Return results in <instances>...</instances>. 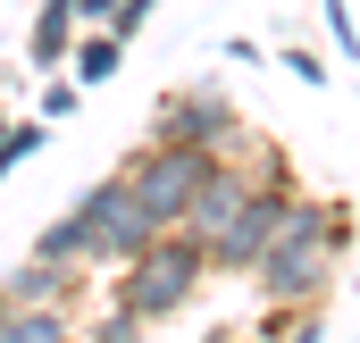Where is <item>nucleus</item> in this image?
Wrapping results in <instances>:
<instances>
[{
  "instance_id": "obj_1",
  "label": "nucleus",
  "mask_w": 360,
  "mask_h": 343,
  "mask_svg": "<svg viewBox=\"0 0 360 343\" xmlns=\"http://www.w3.org/2000/svg\"><path fill=\"white\" fill-rule=\"evenodd\" d=\"M201 276H210V259H201V243L184 235V226H168V235H151L143 252L117 268V310L126 318H143V327H160V318H176L184 302L201 293Z\"/></svg>"
},
{
  "instance_id": "obj_2",
  "label": "nucleus",
  "mask_w": 360,
  "mask_h": 343,
  "mask_svg": "<svg viewBox=\"0 0 360 343\" xmlns=\"http://www.w3.org/2000/svg\"><path fill=\"white\" fill-rule=\"evenodd\" d=\"M344 243H352V226H335V235H276V243H260V259H252L243 276L260 285V302H269V310H293V302H327Z\"/></svg>"
},
{
  "instance_id": "obj_3",
  "label": "nucleus",
  "mask_w": 360,
  "mask_h": 343,
  "mask_svg": "<svg viewBox=\"0 0 360 343\" xmlns=\"http://www.w3.org/2000/svg\"><path fill=\"white\" fill-rule=\"evenodd\" d=\"M210 160H218V151H201V143H168V134H160V143H143V151H134V160H126L117 176H126V193L143 201V218L168 235V226L184 218V201L201 193Z\"/></svg>"
},
{
  "instance_id": "obj_4",
  "label": "nucleus",
  "mask_w": 360,
  "mask_h": 343,
  "mask_svg": "<svg viewBox=\"0 0 360 343\" xmlns=\"http://www.w3.org/2000/svg\"><path fill=\"white\" fill-rule=\"evenodd\" d=\"M76 226H84V268H126V259L160 235V226L143 218V201L126 193V176H109V184L76 193Z\"/></svg>"
},
{
  "instance_id": "obj_5",
  "label": "nucleus",
  "mask_w": 360,
  "mask_h": 343,
  "mask_svg": "<svg viewBox=\"0 0 360 343\" xmlns=\"http://www.w3.org/2000/svg\"><path fill=\"white\" fill-rule=\"evenodd\" d=\"M160 134L168 143H201V151H226L235 134H243V117H235V101L218 84H184L160 101Z\"/></svg>"
},
{
  "instance_id": "obj_6",
  "label": "nucleus",
  "mask_w": 360,
  "mask_h": 343,
  "mask_svg": "<svg viewBox=\"0 0 360 343\" xmlns=\"http://www.w3.org/2000/svg\"><path fill=\"white\" fill-rule=\"evenodd\" d=\"M285 193H293V184H260V176H252L243 209H235V218H226V226L201 243V259H210L218 276H243V268L260 259V243H269V218H276V201H285Z\"/></svg>"
},
{
  "instance_id": "obj_7",
  "label": "nucleus",
  "mask_w": 360,
  "mask_h": 343,
  "mask_svg": "<svg viewBox=\"0 0 360 343\" xmlns=\"http://www.w3.org/2000/svg\"><path fill=\"white\" fill-rule=\"evenodd\" d=\"M76 34H84L76 0H42V8H34V34H25V59H34L42 76H59V67H68V51H76Z\"/></svg>"
},
{
  "instance_id": "obj_8",
  "label": "nucleus",
  "mask_w": 360,
  "mask_h": 343,
  "mask_svg": "<svg viewBox=\"0 0 360 343\" xmlns=\"http://www.w3.org/2000/svg\"><path fill=\"white\" fill-rule=\"evenodd\" d=\"M0 343H76V327L51 302H0Z\"/></svg>"
},
{
  "instance_id": "obj_9",
  "label": "nucleus",
  "mask_w": 360,
  "mask_h": 343,
  "mask_svg": "<svg viewBox=\"0 0 360 343\" xmlns=\"http://www.w3.org/2000/svg\"><path fill=\"white\" fill-rule=\"evenodd\" d=\"M68 293H76V268H59V259H25L0 285V302H51V310H68Z\"/></svg>"
},
{
  "instance_id": "obj_10",
  "label": "nucleus",
  "mask_w": 360,
  "mask_h": 343,
  "mask_svg": "<svg viewBox=\"0 0 360 343\" xmlns=\"http://www.w3.org/2000/svg\"><path fill=\"white\" fill-rule=\"evenodd\" d=\"M117 67H126V42H117L109 25H92V34H76V51H68V76H76V84H109Z\"/></svg>"
},
{
  "instance_id": "obj_11",
  "label": "nucleus",
  "mask_w": 360,
  "mask_h": 343,
  "mask_svg": "<svg viewBox=\"0 0 360 343\" xmlns=\"http://www.w3.org/2000/svg\"><path fill=\"white\" fill-rule=\"evenodd\" d=\"M34 259H59V268H84V226H76V209H59L51 226H42V243Z\"/></svg>"
},
{
  "instance_id": "obj_12",
  "label": "nucleus",
  "mask_w": 360,
  "mask_h": 343,
  "mask_svg": "<svg viewBox=\"0 0 360 343\" xmlns=\"http://www.w3.org/2000/svg\"><path fill=\"white\" fill-rule=\"evenodd\" d=\"M260 343H327V318H319V302H293V310H276Z\"/></svg>"
},
{
  "instance_id": "obj_13",
  "label": "nucleus",
  "mask_w": 360,
  "mask_h": 343,
  "mask_svg": "<svg viewBox=\"0 0 360 343\" xmlns=\"http://www.w3.org/2000/svg\"><path fill=\"white\" fill-rule=\"evenodd\" d=\"M42 126H51V117H25V126H0V184H8V168H25V160L42 151Z\"/></svg>"
},
{
  "instance_id": "obj_14",
  "label": "nucleus",
  "mask_w": 360,
  "mask_h": 343,
  "mask_svg": "<svg viewBox=\"0 0 360 343\" xmlns=\"http://www.w3.org/2000/svg\"><path fill=\"white\" fill-rule=\"evenodd\" d=\"M319 8H327V34H335V51H344V59H360V25H352V8H344V0H319Z\"/></svg>"
},
{
  "instance_id": "obj_15",
  "label": "nucleus",
  "mask_w": 360,
  "mask_h": 343,
  "mask_svg": "<svg viewBox=\"0 0 360 343\" xmlns=\"http://www.w3.org/2000/svg\"><path fill=\"white\" fill-rule=\"evenodd\" d=\"M92 343H143V318H126V310H109V318L92 327Z\"/></svg>"
},
{
  "instance_id": "obj_16",
  "label": "nucleus",
  "mask_w": 360,
  "mask_h": 343,
  "mask_svg": "<svg viewBox=\"0 0 360 343\" xmlns=\"http://www.w3.org/2000/svg\"><path fill=\"white\" fill-rule=\"evenodd\" d=\"M285 76H302V84H327V59H319V51H302V42H293V51H285Z\"/></svg>"
},
{
  "instance_id": "obj_17",
  "label": "nucleus",
  "mask_w": 360,
  "mask_h": 343,
  "mask_svg": "<svg viewBox=\"0 0 360 343\" xmlns=\"http://www.w3.org/2000/svg\"><path fill=\"white\" fill-rule=\"evenodd\" d=\"M76 92H84L76 76H59V84H42V117H68V109H76Z\"/></svg>"
},
{
  "instance_id": "obj_18",
  "label": "nucleus",
  "mask_w": 360,
  "mask_h": 343,
  "mask_svg": "<svg viewBox=\"0 0 360 343\" xmlns=\"http://www.w3.org/2000/svg\"><path fill=\"white\" fill-rule=\"evenodd\" d=\"M109 8H117V0H76V17H84V25H109Z\"/></svg>"
},
{
  "instance_id": "obj_19",
  "label": "nucleus",
  "mask_w": 360,
  "mask_h": 343,
  "mask_svg": "<svg viewBox=\"0 0 360 343\" xmlns=\"http://www.w3.org/2000/svg\"><path fill=\"white\" fill-rule=\"evenodd\" d=\"M201 343H243V335H235V327H210V335H201Z\"/></svg>"
},
{
  "instance_id": "obj_20",
  "label": "nucleus",
  "mask_w": 360,
  "mask_h": 343,
  "mask_svg": "<svg viewBox=\"0 0 360 343\" xmlns=\"http://www.w3.org/2000/svg\"><path fill=\"white\" fill-rule=\"evenodd\" d=\"M0 126H8V109H0Z\"/></svg>"
},
{
  "instance_id": "obj_21",
  "label": "nucleus",
  "mask_w": 360,
  "mask_h": 343,
  "mask_svg": "<svg viewBox=\"0 0 360 343\" xmlns=\"http://www.w3.org/2000/svg\"><path fill=\"white\" fill-rule=\"evenodd\" d=\"M243 343H260V335H243Z\"/></svg>"
}]
</instances>
